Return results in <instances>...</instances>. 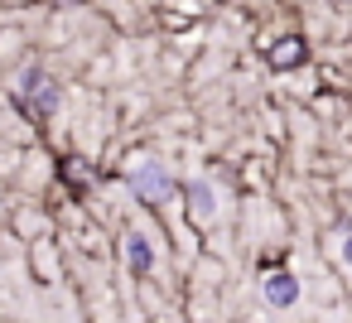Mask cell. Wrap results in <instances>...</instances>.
I'll return each mask as SVG.
<instances>
[{
	"instance_id": "5b68a950",
	"label": "cell",
	"mask_w": 352,
	"mask_h": 323,
	"mask_svg": "<svg viewBox=\"0 0 352 323\" xmlns=\"http://www.w3.org/2000/svg\"><path fill=\"white\" fill-rule=\"evenodd\" d=\"M265 294H270V304H289V299L299 294V285H294L289 275H275V280L265 285Z\"/></svg>"
},
{
	"instance_id": "6da1fadb",
	"label": "cell",
	"mask_w": 352,
	"mask_h": 323,
	"mask_svg": "<svg viewBox=\"0 0 352 323\" xmlns=\"http://www.w3.org/2000/svg\"><path fill=\"white\" fill-rule=\"evenodd\" d=\"M126 183H131V193L145 198V203H164V198H174V183H169V174H164L155 159L135 164V169L126 174Z\"/></svg>"
},
{
	"instance_id": "52a82bcc",
	"label": "cell",
	"mask_w": 352,
	"mask_h": 323,
	"mask_svg": "<svg viewBox=\"0 0 352 323\" xmlns=\"http://www.w3.org/2000/svg\"><path fill=\"white\" fill-rule=\"evenodd\" d=\"M342 256H347V265H352V241H347V246H342Z\"/></svg>"
},
{
	"instance_id": "8992f818",
	"label": "cell",
	"mask_w": 352,
	"mask_h": 323,
	"mask_svg": "<svg viewBox=\"0 0 352 323\" xmlns=\"http://www.w3.org/2000/svg\"><path fill=\"white\" fill-rule=\"evenodd\" d=\"M150 260H155V256H150L145 236H131V265H135V275H145V270H150Z\"/></svg>"
},
{
	"instance_id": "7a4b0ae2",
	"label": "cell",
	"mask_w": 352,
	"mask_h": 323,
	"mask_svg": "<svg viewBox=\"0 0 352 323\" xmlns=\"http://www.w3.org/2000/svg\"><path fill=\"white\" fill-rule=\"evenodd\" d=\"M30 102H34V111L39 116H49L54 111V102H58V92H54V82L44 78V73H25V87H20Z\"/></svg>"
},
{
	"instance_id": "3957f363",
	"label": "cell",
	"mask_w": 352,
	"mask_h": 323,
	"mask_svg": "<svg viewBox=\"0 0 352 323\" xmlns=\"http://www.w3.org/2000/svg\"><path fill=\"white\" fill-rule=\"evenodd\" d=\"M188 212H193V222H208L212 212H217V193H212V183H188Z\"/></svg>"
},
{
	"instance_id": "277c9868",
	"label": "cell",
	"mask_w": 352,
	"mask_h": 323,
	"mask_svg": "<svg viewBox=\"0 0 352 323\" xmlns=\"http://www.w3.org/2000/svg\"><path fill=\"white\" fill-rule=\"evenodd\" d=\"M270 63H275V68L304 63V39H294V34H289V39H275V44H270Z\"/></svg>"
}]
</instances>
